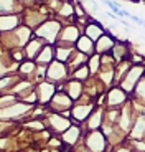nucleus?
I'll return each instance as SVG.
<instances>
[{"label":"nucleus","instance_id":"f257e3e1","mask_svg":"<svg viewBox=\"0 0 145 152\" xmlns=\"http://www.w3.org/2000/svg\"><path fill=\"white\" fill-rule=\"evenodd\" d=\"M79 50H81V51H86V53H89V51H91V42H89L88 38H81Z\"/></svg>","mask_w":145,"mask_h":152},{"label":"nucleus","instance_id":"f03ea898","mask_svg":"<svg viewBox=\"0 0 145 152\" xmlns=\"http://www.w3.org/2000/svg\"><path fill=\"white\" fill-rule=\"evenodd\" d=\"M130 18H132V20H134V22L135 23H138V25H144V20H142V18H138V17H134V15H130Z\"/></svg>","mask_w":145,"mask_h":152},{"label":"nucleus","instance_id":"7ed1b4c3","mask_svg":"<svg viewBox=\"0 0 145 152\" xmlns=\"http://www.w3.org/2000/svg\"><path fill=\"white\" fill-rule=\"evenodd\" d=\"M144 27H145V23H144Z\"/></svg>","mask_w":145,"mask_h":152}]
</instances>
